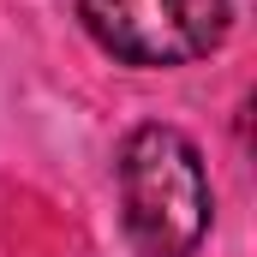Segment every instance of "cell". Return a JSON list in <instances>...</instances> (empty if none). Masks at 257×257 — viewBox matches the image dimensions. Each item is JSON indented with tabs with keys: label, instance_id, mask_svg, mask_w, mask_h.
Returning <instances> with one entry per match:
<instances>
[{
	"label": "cell",
	"instance_id": "1",
	"mask_svg": "<svg viewBox=\"0 0 257 257\" xmlns=\"http://www.w3.org/2000/svg\"><path fill=\"white\" fill-rule=\"evenodd\" d=\"M120 209L144 257H192L209 233V174L186 132L138 126L120 150Z\"/></svg>",
	"mask_w": 257,
	"mask_h": 257
},
{
	"label": "cell",
	"instance_id": "2",
	"mask_svg": "<svg viewBox=\"0 0 257 257\" xmlns=\"http://www.w3.org/2000/svg\"><path fill=\"white\" fill-rule=\"evenodd\" d=\"M90 42L120 66H192L227 42V0H78Z\"/></svg>",
	"mask_w": 257,
	"mask_h": 257
}]
</instances>
